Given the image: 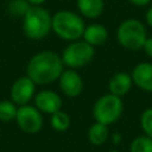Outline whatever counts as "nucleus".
Returning <instances> with one entry per match:
<instances>
[{
    "mask_svg": "<svg viewBox=\"0 0 152 152\" xmlns=\"http://www.w3.org/2000/svg\"><path fill=\"white\" fill-rule=\"evenodd\" d=\"M63 68L61 56L53 51H42L30 59L26 72L36 84H48L59 78L64 71Z\"/></svg>",
    "mask_w": 152,
    "mask_h": 152,
    "instance_id": "obj_1",
    "label": "nucleus"
},
{
    "mask_svg": "<svg viewBox=\"0 0 152 152\" xmlns=\"http://www.w3.org/2000/svg\"><path fill=\"white\" fill-rule=\"evenodd\" d=\"M84 28L83 19L75 12L63 10L52 15V31L63 40H78L82 38Z\"/></svg>",
    "mask_w": 152,
    "mask_h": 152,
    "instance_id": "obj_2",
    "label": "nucleus"
},
{
    "mask_svg": "<svg viewBox=\"0 0 152 152\" xmlns=\"http://www.w3.org/2000/svg\"><path fill=\"white\" fill-rule=\"evenodd\" d=\"M23 18V31L30 39H43L52 30V17L40 6H31Z\"/></svg>",
    "mask_w": 152,
    "mask_h": 152,
    "instance_id": "obj_3",
    "label": "nucleus"
},
{
    "mask_svg": "<svg viewBox=\"0 0 152 152\" xmlns=\"http://www.w3.org/2000/svg\"><path fill=\"white\" fill-rule=\"evenodd\" d=\"M116 38L121 46L127 50L137 51L142 49L147 38L144 24L138 19L124 20L116 31Z\"/></svg>",
    "mask_w": 152,
    "mask_h": 152,
    "instance_id": "obj_4",
    "label": "nucleus"
},
{
    "mask_svg": "<svg viewBox=\"0 0 152 152\" xmlns=\"http://www.w3.org/2000/svg\"><path fill=\"white\" fill-rule=\"evenodd\" d=\"M124 103L120 96L113 94H104L97 99L93 107V115L97 122L110 125L114 124L122 114Z\"/></svg>",
    "mask_w": 152,
    "mask_h": 152,
    "instance_id": "obj_5",
    "label": "nucleus"
},
{
    "mask_svg": "<svg viewBox=\"0 0 152 152\" xmlns=\"http://www.w3.org/2000/svg\"><path fill=\"white\" fill-rule=\"evenodd\" d=\"M94 53V46L84 40H75L63 50L61 57L64 65H66L69 69L76 70L86 66L93 59Z\"/></svg>",
    "mask_w": 152,
    "mask_h": 152,
    "instance_id": "obj_6",
    "label": "nucleus"
},
{
    "mask_svg": "<svg viewBox=\"0 0 152 152\" xmlns=\"http://www.w3.org/2000/svg\"><path fill=\"white\" fill-rule=\"evenodd\" d=\"M15 121L19 126V128L28 134L38 133L43 127V116L42 112L34 106L24 104L19 106Z\"/></svg>",
    "mask_w": 152,
    "mask_h": 152,
    "instance_id": "obj_7",
    "label": "nucleus"
},
{
    "mask_svg": "<svg viewBox=\"0 0 152 152\" xmlns=\"http://www.w3.org/2000/svg\"><path fill=\"white\" fill-rule=\"evenodd\" d=\"M34 91H36V83L28 76H23L14 81V83L11 87L10 95H11V100L15 104L24 106L27 104L33 99Z\"/></svg>",
    "mask_w": 152,
    "mask_h": 152,
    "instance_id": "obj_8",
    "label": "nucleus"
},
{
    "mask_svg": "<svg viewBox=\"0 0 152 152\" xmlns=\"http://www.w3.org/2000/svg\"><path fill=\"white\" fill-rule=\"evenodd\" d=\"M59 88L68 97H77L83 90V80L74 69H68L59 76Z\"/></svg>",
    "mask_w": 152,
    "mask_h": 152,
    "instance_id": "obj_9",
    "label": "nucleus"
},
{
    "mask_svg": "<svg viewBox=\"0 0 152 152\" xmlns=\"http://www.w3.org/2000/svg\"><path fill=\"white\" fill-rule=\"evenodd\" d=\"M36 107L46 114H53L62 108L61 96L52 90H42L34 96Z\"/></svg>",
    "mask_w": 152,
    "mask_h": 152,
    "instance_id": "obj_10",
    "label": "nucleus"
},
{
    "mask_svg": "<svg viewBox=\"0 0 152 152\" xmlns=\"http://www.w3.org/2000/svg\"><path fill=\"white\" fill-rule=\"evenodd\" d=\"M133 83L144 91H152V64L147 62L139 63L134 66L132 74Z\"/></svg>",
    "mask_w": 152,
    "mask_h": 152,
    "instance_id": "obj_11",
    "label": "nucleus"
},
{
    "mask_svg": "<svg viewBox=\"0 0 152 152\" xmlns=\"http://www.w3.org/2000/svg\"><path fill=\"white\" fill-rule=\"evenodd\" d=\"M132 83H133L132 76L127 72L120 71V72H116L115 75L112 76L109 84H108V89H109L110 94L121 97L129 91Z\"/></svg>",
    "mask_w": 152,
    "mask_h": 152,
    "instance_id": "obj_12",
    "label": "nucleus"
},
{
    "mask_svg": "<svg viewBox=\"0 0 152 152\" xmlns=\"http://www.w3.org/2000/svg\"><path fill=\"white\" fill-rule=\"evenodd\" d=\"M82 38L84 42H87L88 44L95 48V46H99L106 43L108 38V31L101 24H91V25L86 26Z\"/></svg>",
    "mask_w": 152,
    "mask_h": 152,
    "instance_id": "obj_13",
    "label": "nucleus"
},
{
    "mask_svg": "<svg viewBox=\"0 0 152 152\" xmlns=\"http://www.w3.org/2000/svg\"><path fill=\"white\" fill-rule=\"evenodd\" d=\"M77 8L83 17L94 19L102 14L104 2L103 0H77Z\"/></svg>",
    "mask_w": 152,
    "mask_h": 152,
    "instance_id": "obj_14",
    "label": "nucleus"
},
{
    "mask_svg": "<svg viewBox=\"0 0 152 152\" xmlns=\"http://www.w3.org/2000/svg\"><path fill=\"white\" fill-rule=\"evenodd\" d=\"M108 135H109L108 126L97 121L93 124L88 129V139L95 146H100L104 144L108 139Z\"/></svg>",
    "mask_w": 152,
    "mask_h": 152,
    "instance_id": "obj_15",
    "label": "nucleus"
},
{
    "mask_svg": "<svg viewBox=\"0 0 152 152\" xmlns=\"http://www.w3.org/2000/svg\"><path fill=\"white\" fill-rule=\"evenodd\" d=\"M50 124H51V127L55 131H57V132H64L70 126V118H69V115L65 112L58 110V112L51 114Z\"/></svg>",
    "mask_w": 152,
    "mask_h": 152,
    "instance_id": "obj_16",
    "label": "nucleus"
},
{
    "mask_svg": "<svg viewBox=\"0 0 152 152\" xmlns=\"http://www.w3.org/2000/svg\"><path fill=\"white\" fill-rule=\"evenodd\" d=\"M17 104L12 100H2L0 101V120L8 122L15 119L17 116Z\"/></svg>",
    "mask_w": 152,
    "mask_h": 152,
    "instance_id": "obj_17",
    "label": "nucleus"
},
{
    "mask_svg": "<svg viewBox=\"0 0 152 152\" xmlns=\"http://www.w3.org/2000/svg\"><path fill=\"white\" fill-rule=\"evenodd\" d=\"M129 152H152V138L139 135L129 144Z\"/></svg>",
    "mask_w": 152,
    "mask_h": 152,
    "instance_id": "obj_18",
    "label": "nucleus"
},
{
    "mask_svg": "<svg viewBox=\"0 0 152 152\" xmlns=\"http://www.w3.org/2000/svg\"><path fill=\"white\" fill-rule=\"evenodd\" d=\"M31 5L28 4L27 0H11L8 4V12L12 15L15 17H24Z\"/></svg>",
    "mask_w": 152,
    "mask_h": 152,
    "instance_id": "obj_19",
    "label": "nucleus"
},
{
    "mask_svg": "<svg viewBox=\"0 0 152 152\" xmlns=\"http://www.w3.org/2000/svg\"><path fill=\"white\" fill-rule=\"evenodd\" d=\"M140 126L145 135L152 138V108H147L140 116Z\"/></svg>",
    "mask_w": 152,
    "mask_h": 152,
    "instance_id": "obj_20",
    "label": "nucleus"
},
{
    "mask_svg": "<svg viewBox=\"0 0 152 152\" xmlns=\"http://www.w3.org/2000/svg\"><path fill=\"white\" fill-rule=\"evenodd\" d=\"M142 49H144V51L146 52L147 56L152 57V37H147V38H146Z\"/></svg>",
    "mask_w": 152,
    "mask_h": 152,
    "instance_id": "obj_21",
    "label": "nucleus"
},
{
    "mask_svg": "<svg viewBox=\"0 0 152 152\" xmlns=\"http://www.w3.org/2000/svg\"><path fill=\"white\" fill-rule=\"evenodd\" d=\"M129 2H132L133 5H135V6H146V5H148L152 0H128Z\"/></svg>",
    "mask_w": 152,
    "mask_h": 152,
    "instance_id": "obj_22",
    "label": "nucleus"
},
{
    "mask_svg": "<svg viewBox=\"0 0 152 152\" xmlns=\"http://www.w3.org/2000/svg\"><path fill=\"white\" fill-rule=\"evenodd\" d=\"M145 19H146L147 24L152 27V7H150V8L147 10V12H146V14H145Z\"/></svg>",
    "mask_w": 152,
    "mask_h": 152,
    "instance_id": "obj_23",
    "label": "nucleus"
},
{
    "mask_svg": "<svg viewBox=\"0 0 152 152\" xmlns=\"http://www.w3.org/2000/svg\"><path fill=\"white\" fill-rule=\"evenodd\" d=\"M28 1V4L31 5V6H40L42 4H44L46 0H27Z\"/></svg>",
    "mask_w": 152,
    "mask_h": 152,
    "instance_id": "obj_24",
    "label": "nucleus"
},
{
    "mask_svg": "<svg viewBox=\"0 0 152 152\" xmlns=\"http://www.w3.org/2000/svg\"><path fill=\"white\" fill-rule=\"evenodd\" d=\"M112 141H113L115 145H118V144L121 141V135H120L119 133H114V134H113V139H112Z\"/></svg>",
    "mask_w": 152,
    "mask_h": 152,
    "instance_id": "obj_25",
    "label": "nucleus"
},
{
    "mask_svg": "<svg viewBox=\"0 0 152 152\" xmlns=\"http://www.w3.org/2000/svg\"><path fill=\"white\" fill-rule=\"evenodd\" d=\"M110 152H119V151H116V150H112Z\"/></svg>",
    "mask_w": 152,
    "mask_h": 152,
    "instance_id": "obj_26",
    "label": "nucleus"
}]
</instances>
